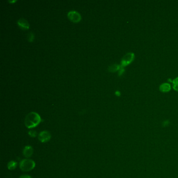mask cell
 Here are the masks:
<instances>
[{
	"label": "cell",
	"mask_w": 178,
	"mask_h": 178,
	"mask_svg": "<svg viewBox=\"0 0 178 178\" xmlns=\"http://www.w3.org/2000/svg\"><path fill=\"white\" fill-rule=\"evenodd\" d=\"M135 55L132 52H129L124 56L121 61V67H124L131 63L134 59Z\"/></svg>",
	"instance_id": "3957f363"
},
{
	"label": "cell",
	"mask_w": 178,
	"mask_h": 178,
	"mask_svg": "<svg viewBox=\"0 0 178 178\" xmlns=\"http://www.w3.org/2000/svg\"><path fill=\"white\" fill-rule=\"evenodd\" d=\"M173 88L175 91H178V77L173 81Z\"/></svg>",
	"instance_id": "8fae6325"
},
{
	"label": "cell",
	"mask_w": 178,
	"mask_h": 178,
	"mask_svg": "<svg viewBox=\"0 0 178 178\" xmlns=\"http://www.w3.org/2000/svg\"><path fill=\"white\" fill-rule=\"evenodd\" d=\"M36 163L33 160L29 159H25L21 160L19 163V168L22 171L27 172L35 168Z\"/></svg>",
	"instance_id": "7a4b0ae2"
},
{
	"label": "cell",
	"mask_w": 178,
	"mask_h": 178,
	"mask_svg": "<svg viewBox=\"0 0 178 178\" xmlns=\"http://www.w3.org/2000/svg\"><path fill=\"white\" fill-rule=\"evenodd\" d=\"M42 119L39 115L35 112L29 113L25 119V125L28 129H33L39 124Z\"/></svg>",
	"instance_id": "6da1fadb"
},
{
	"label": "cell",
	"mask_w": 178,
	"mask_h": 178,
	"mask_svg": "<svg viewBox=\"0 0 178 178\" xmlns=\"http://www.w3.org/2000/svg\"><path fill=\"white\" fill-rule=\"evenodd\" d=\"M16 1H9V2L10 3H14Z\"/></svg>",
	"instance_id": "e0dca14e"
},
{
	"label": "cell",
	"mask_w": 178,
	"mask_h": 178,
	"mask_svg": "<svg viewBox=\"0 0 178 178\" xmlns=\"http://www.w3.org/2000/svg\"><path fill=\"white\" fill-rule=\"evenodd\" d=\"M17 165V163L14 161H10L7 164V168L10 170H12L16 168Z\"/></svg>",
	"instance_id": "30bf717a"
},
{
	"label": "cell",
	"mask_w": 178,
	"mask_h": 178,
	"mask_svg": "<svg viewBox=\"0 0 178 178\" xmlns=\"http://www.w3.org/2000/svg\"><path fill=\"white\" fill-rule=\"evenodd\" d=\"M51 137V134L47 131H43L41 132L38 135V139L41 143L48 142L50 140Z\"/></svg>",
	"instance_id": "5b68a950"
},
{
	"label": "cell",
	"mask_w": 178,
	"mask_h": 178,
	"mask_svg": "<svg viewBox=\"0 0 178 178\" xmlns=\"http://www.w3.org/2000/svg\"><path fill=\"white\" fill-rule=\"evenodd\" d=\"M121 69V66L117 64H112L110 66H109L108 67V71L109 72H115L117 71L118 70H120Z\"/></svg>",
	"instance_id": "9c48e42d"
},
{
	"label": "cell",
	"mask_w": 178,
	"mask_h": 178,
	"mask_svg": "<svg viewBox=\"0 0 178 178\" xmlns=\"http://www.w3.org/2000/svg\"><path fill=\"white\" fill-rule=\"evenodd\" d=\"M33 148L29 145H27L25 147L23 150V155L26 158H29L33 154Z\"/></svg>",
	"instance_id": "52a82bcc"
},
{
	"label": "cell",
	"mask_w": 178,
	"mask_h": 178,
	"mask_svg": "<svg viewBox=\"0 0 178 178\" xmlns=\"http://www.w3.org/2000/svg\"><path fill=\"white\" fill-rule=\"evenodd\" d=\"M171 89L170 85L168 83H163L159 87V90L163 93H167Z\"/></svg>",
	"instance_id": "ba28073f"
},
{
	"label": "cell",
	"mask_w": 178,
	"mask_h": 178,
	"mask_svg": "<svg viewBox=\"0 0 178 178\" xmlns=\"http://www.w3.org/2000/svg\"><path fill=\"white\" fill-rule=\"evenodd\" d=\"M19 178H32L30 175H23L21 176Z\"/></svg>",
	"instance_id": "9a60e30c"
},
{
	"label": "cell",
	"mask_w": 178,
	"mask_h": 178,
	"mask_svg": "<svg viewBox=\"0 0 178 178\" xmlns=\"http://www.w3.org/2000/svg\"><path fill=\"white\" fill-rule=\"evenodd\" d=\"M167 122H168V121H165V122H163V127H166V126H167V125L169 124V122H168V123H167Z\"/></svg>",
	"instance_id": "2e32d148"
},
{
	"label": "cell",
	"mask_w": 178,
	"mask_h": 178,
	"mask_svg": "<svg viewBox=\"0 0 178 178\" xmlns=\"http://www.w3.org/2000/svg\"><path fill=\"white\" fill-rule=\"evenodd\" d=\"M17 24L18 26L23 29H28L29 28V24L24 18H21L18 19Z\"/></svg>",
	"instance_id": "8992f818"
},
{
	"label": "cell",
	"mask_w": 178,
	"mask_h": 178,
	"mask_svg": "<svg viewBox=\"0 0 178 178\" xmlns=\"http://www.w3.org/2000/svg\"><path fill=\"white\" fill-rule=\"evenodd\" d=\"M28 134L31 137H36L37 133L36 131H30L28 132Z\"/></svg>",
	"instance_id": "4fadbf2b"
},
{
	"label": "cell",
	"mask_w": 178,
	"mask_h": 178,
	"mask_svg": "<svg viewBox=\"0 0 178 178\" xmlns=\"http://www.w3.org/2000/svg\"><path fill=\"white\" fill-rule=\"evenodd\" d=\"M115 94H116V95H118V96H119V95H120V93H119V91H116Z\"/></svg>",
	"instance_id": "ac0fdd59"
},
{
	"label": "cell",
	"mask_w": 178,
	"mask_h": 178,
	"mask_svg": "<svg viewBox=\"0 0 178 178\" xmlns=\"http://www.w3.org/2000/svg\"><path fill=\"white\" fill-rule=\"evenodd\" d=\"M27 39L29 42H33L34 40V34L32 32L28 33Z\"/></svg>",
	"instance_id": "7c38bea8"
},
{
	"label": "cell",
	"mask_w": 178,
	"mask_h": 178,
	"mask_svg": "<svg viewBox=\"0 0 178 178\" xmlns=\"http://www.w3.org/2000/svg\"><path fill=\"white\" fill-rule=\"evenodd\" d=\"M124 69H123V67H121V69L119 70V75H121L122 74V73L124 72Z\"/></svg>",
	"instance_id": "5bb4252c"
},
{
	"label": "cell",
	"mask_w": 178,
	"mask_h": 178,
	"mask_svg": "<svg viewBox=\"0 0 178 178\" xmlns=\"http://www.w3.org/2000/svg\"><path fill=\"white\" fill-rule=\"evenodd\" d=\"M67 16L71 21L77 23L81 20V15L79 12L75 11H71L67 13Z\"/></svg>",
	"instance_id": "277c9868"
}]
</instances>
